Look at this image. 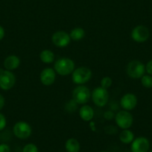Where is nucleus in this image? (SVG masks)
<instances>
[{
  "label": "nucleus",
  "instance_id": "11",
  "mask_svg": "<svg viewBox=\"0 0 152 152\" xmlns=\"http://www.w3.org/2000/svg\"><path fill=\"white\" fill-rule=\"evenodd\" d=\"M150 148L148 140L144 137H140L134 139L131 142L132 152H148Z\"/></svg>",
  "mask_w": 152,
  "mask_h": 152
},
{
  "label": "nucleus",
  "instance_id": "28",
  "mask_svg": "<svg viewBox=\"0 0 152 152\" xmlns=\"http://www.w3.org/2000/svg\"><path fill=\"white\" fill-rule=\"evenodd\" d=\"M5 34V31L4 28L2 26H0V40H2L4 38Z\"/></svg>",
  "mask_w": 152,
  "mask_h": 152
},
{
  "label": "nucleus",
  "instance_id": "6",
  "mask_svg": "<svg viewBox=\"0 0 152 152\" xmlns=\"http://www.w3.org/2000/svg\"><path fill=\"white\" fill-rule=\"evenodd\" d=\"M16 83V77L11 71L0 69V88L3 90H9L14 87Z\"/></svg>",
  "mask_w": 152,
  "mask_h": 152
},
{
  "label": "nucleus",
  "instance_id": "14",
  "mask_svg": "<svg viewBox=\"0 0 152 152\" xmlns=\"http://www.w3.org/2000/svg\"><path fill=\"white\" fill-rule=\"evenodd\" d=\"M20 58L17 55H9L4 61V67L5 69L12 71L20 66Z\"/></svg>",
  "mask_w": 152,
  "mask_h": 152
},
{
  "label": "nucleus",
  "instance_id": "7",
  "mask_svg": "<svg viewBox=\"0 0 152 152\" xmlns=\"http://www.w3.org/2000/svg\"><path fill=\"white\" fill-rule=\"evenodd\" d=\"M91 98L93 102L97 107H104L109 100V93L107 90L98 87L95 88L91 93Z\"/></svg>",
  "mask_w": 152,
  "mask_h": 152
},
{
  "label": "nucleus",
  "instance_id": "10",
  "mask_svg": "<svg viewBox=\"0 0 152 152\" xmlns=\"http://www.w3.org/2000/svg\"><path fill=\"white\" fill-rule=\"evenodd\" d=\"M52 41L55 46L58 48H65L71 41L69 34L64 31H58L52 37Z\"/></svg>",
  "mask_w": 152,
  "mask_h": 152
},
{
  "label": "nucleus",
  "instance_id": "19",
  "mask_svg": "<svg viewBox=\"0 0 152 152\" xmlns=\"http://www.w3.org/2000/svg\"><path fill=\"white\" fill-rule=\"evenodd\" d=\"M69 36L71 40L74 41H80L85 37V31L81 27H76L71 31Z\"/></svg>",
  "mask_w": 152,
  "mask_h": 152
},
{
  "label": "nucleus",
  "instance_id": "18",
  "mask_svg": "<svg viewBox=\"0 0 152 152\" xmlns=\"http://www.w3.org/2000/svg\"><path fill=\"white\" fill-rule=\"evenodd\" d=\"M119 140L124 144H130L134 140V134L131 131L125 129L119 134Z\"/></svg>",
  "mask_w": 152,
  "mask_h": 152
},
{
  "label": "nucleus",
  "instance_id": "29",
  "mask_svg": "<svg viewBox=\"0 0 152 152\" xmlns=\"http://www.w3.org/2000/svg\"><path fill=\"white\" fill-rule=\"evenodd\" d=\"M0 139H1V134H0Z\"/></svg>",
  "mask_w": 152,
  "mask_h": 152
},
{
  "label": "nucleus",
  "instance_id": "25",
  "mask_svg": "<svg viewBox=\"0 0 152 152\" xmlns=\"http://www.w3.org/2000/svg\"><path fill=\"white\" fill-rule=\"evenodd\" d=\"M145 72L148 75H152V60L149 61L145 65Z\"/></svg>",
  "mask_w": 152,
  "mask_h": 152
},
{
  "label": "nucleus",
  "instance_id": "15",
  "mask_svg": "<svg viewBox=\"0 0 152 152\" xmlns=\"http://www.w3.org/2000/svg\"><path fill=\"white\" fill-rule=\"evenodd\" d=\"M79 116L82 120L90 122L94 117V110L89 105L84 104L79 110Z\"/></svg>",
  "mask_w": 152,
  "mask_h": 152
},
{
  "label": "nucleus",
  "instance_id": "9",
  "mask_svg": "<svg viewBox=\"0 0 152 152\" xmlns=\"http://www.w3.org/2000/svg\"><path fill=\"white\" fill-rule=\"evenodd\" d=\"M150 32L148 28L145 26H137L131 31V38L137 43H144L148 40Z\"/></svg>",
  "mask_w": 152,
  "mask_h": 152
},
{
  "label": "nucleus",
  "instance_id": "21",
  "mask_svg": "<svg viewBox=\"0 0 152 152\" xmlns=\"http://www.w3.org/2000/svg\"><path fill=\"white\" fill-rule=\"evenodd\" d=\"M112 79H111V78L108 77V76L104 77L102 79V81H101V87L104 89H106V90L110 88L111 87V85H112Z\"/></svg>",
  "mask_w": 152,
  "mask_h": 152
},
{
  "label": "nucleus",
  "instance_id": "12",
  "mask_svg": "<svg viewBox=\"0 0 152 152\" xmlns=\"http://www.w3.org/2000/svg\"><path fill=\"white\" fill-rule=\"evenodd\" d=\"M137 97L134 93H126L120 99V106L125 110H132L137 107Z\"/></svg>",
  "mask_w": 152,
  "mask_h": 152
},
{
  "label": "nucleus",
  "instance_id": "20",
  "mask_svg": "<svg viewBox=\"0 0 152 152\" xmlns=\"http://www.w3.org/2000/svg\"><path fill=\"white\" fill-rule=\"evenodd\" d=\"M142 85L144 87L150 89L152 87V75H144L141 78Z\"/></svg>",
  "mask_w": 152,
  "mask_h": 152
},
{
  "label": "nucleus",
  "instance_id": "26",
  "mask_svg": "<svg viewBox=\"0 0 152 152\" xmlns=\"http://www.w3.org/2000/svg\"><path fill=\"white\" fill-rule=\"evenodd\" d=\"M0 152H11V148H10L9 145L5 144V143L0 144Z\"/></svg>",
  "mask_w": 152,
  "mask_h": 152
},
{
  "label": "nucleus",
  "instance_id": "30",
  "mask_svg": "<svg viewBox=\"0 0 152 152\" xmlns=\"http://www.w3.org/2000/svg\"><path fill=\"white\" fill-rule=\"evenodd\" d=\"M149 152H152V151H149Z\"/></svg>",
  "mask_w": 152,
  "mask_h": 152
},
{
  "label": "nucleus",
  "instance_id": "27",
  "mask_svg": "<svg viewBox=\"0 0 152 152\" xmlns=\"http://www.w3.org/2000/svg\"><path fill=\"white\" fill-rule=\"evenodd\" d=\"M5 104V98H4V96H2V95L0 94V110L4 107Z\"/></svg>",
  "mask_w": 152,
  "mask_h": 152
},
{
  "label": "nucleus",
  "instance_id": "31",
  "mask_svg": "<svg viewBox=\"0 0 152 152\" xmlns=\"http://www.w3.org/2000/svg\"><path fill=\"white\" fill-rule=\"evenodd\" d=\"M102 152H107V151H102Z\"/></svg>",
  "mask_w": 152,
  "mask_h": 152
},
{
  "label": "nucleus",
  "instance_id": "17",
  "mask_svg": "<svg viewBox=\"0 0 152 152\" xmlns=\"http://www.w3.org/2000/svg\"><path fill=\"white\" fill-rule=\"evenodd\" d=\"M40 59L44 64H52L55 61V54L49 49H44L40 52Z\"/></svg>",
  "mask_w": 152,
  "mask_h": 152
},
{
  "label": "nucleus",
  "instance_id": "22",
  "mask_svg": "<svg viewBox=\"0 0 152 152\" xmlns=\"http://www.w3.org/2000/svg\"><path fill=\"white\" fill-rule=\"evenodd\" d=\"M23 152H38V148L33 143H28L24 146Z\"/></svg>",
  "mask_w": 152,
  "mask_h": 152
},
{
  "label": "nucleus",
  "instance_id": "5",
  "mask_svg": "<svg viewBox=\"0 0 152 152\" xmlns=\"http://www.w3.org/2000/svg\"><path fill=\"white\" fill-rule=\"evenodd\" d=\"M115 121L118 127L122 128V130L129 129L133 125L134 118L132 114L128 110H121L118 112L115 116Z\"/></svg>",
  "mask_w": 152,
  "mask_h": 152
},
{
  "label": "nucleus",
  "instance_id": "1",
  "mask_svg": "<svg viewBox=\"0 0 152 152\" xmlns=\"http://www.w3.org/2000/svg\"><path fill=\"white\" fill-rule=\"evenodd\" d=\"M75 69V62L69 58H61L57 60L54 65V69L61 76L72 74Z\"/></svg>",
  "mask_w": 152,
  "mask_h": 152
},
{
  "label": "nucleus",
  "instance_id": "16",
  "mask_svg": "<svg viewBox=\"0 0 152 152\" xmlns=\"http://www.w3.org/2000/svg\"><path fill=\"white\" fill-rule=\"evenodd\" d=\"M65 148L67 152H79L81 145L79 142L76 139L70 138L66 142Z\"/></svg>",
  "mask_w": 152,
  "mask_h": 152
},
{
  "label": "nucleus",
  "instance_id": "23",
  "mask_svg": "<svg viewBox=\"0 0 152 152\" xmlns=\"http://www.w3.org/2000/svg\"><path fill=\"white\" fill-rule=\"evenodd\" d=\"M7 125V120L5 116H4L3 114L0 113V131H2L4 128L6 127Z\"/></svg>",
  "mask_w": 152,
  "mask_h": 152
},
{
  "label": "nucleus",
  "instance_id": "3",
  "mask_svg": "<svg viewBox=\"0 0 152 152\" xmlns=\"http://www.w3.org/2000/svg\"><path fill=\"white\" fill-rule=\"evenodd\" d=\"M126 72L130 78H134V79H139L145 75V66L141 61L134 60L128 64Z\"/></svg>",
  "mask_w": 152,
  "mask_h": 152
},
{
  "label": "nucleus",
  "instance_id": "13",
  "mask_svg": "<svg viewBox=\"0 0 152 152\" xmlns=\"http://www.w3.org/2000/svg\"><path fill=\"white\" fill-rule=\"evenodd\" d=\"M40 79L45 86H50L55 83L56 79V72L52 68H45L40 75Z\"/></svg>",
  "mask_w": 152,
  "mask_h": 152
},
{
  "label": "nucleus",
  "instance_id": "4",
  "mask_svg": "<svg viewBox=\"0 0 152 152\" xmlns=\"http://www.w3.org/2000/svg\"><path fill=\"white\" fill-rule=\"evenodd\" d=\"M91 98L90 90L84 85H78L72 92V99L78 104H85Z\"/></svg>",
  "mask_w": 152,
  "mask_h": 152
},
{
  "label": "nucleus",
  "instance_id": "8",
  "mask_svg": "<svg viewBox=\"0 0 152 152\" xmlns=\"http://www.w3.org/2000/svg\"><path fill=\"white\" fill-rule=\"evenodd\" d=\"M13 132L14 136L20 140H26L31 135L32 129L31 125L28 122L20 121L14 125Z\"/></svg>",
  "mask_w": 152,
  "mask_h": 152
},
{
  "label": "nucleus",
  "instance_id": "24",
  "mask_svg": "<svg viewBox=\"0 0 152 152\" xmlns=\"http://www.w3.org/2000/svg\"><path fill=\"white\" fill-rule=\"evenodd\" d=\"M115 116H116V115H114L113 113L110 110L107 111V112H105L104 114V117L106 119H107V120H111L112 119L115 118Z\"/></svg>",
  "mask_w": 152,
  "mask_h": 152
},
{
  "label": "nucleus",
  "instance_id": "2",
  "mask_svg": "<svg viewBox=\"0 0 152 152\" xmlns=\"http://www.w3.org/2000/svg\"><path fill=\"white\" fill-rule=\"evenodd\" d=\"M92 71L90 69L85 66L78 67L75 69L72 73V80L73 83L78 85H84L88 82L92 78Z\"/></svg>",
  "mask_w": 152,
  "mask_h": 152
}]
</instances>
